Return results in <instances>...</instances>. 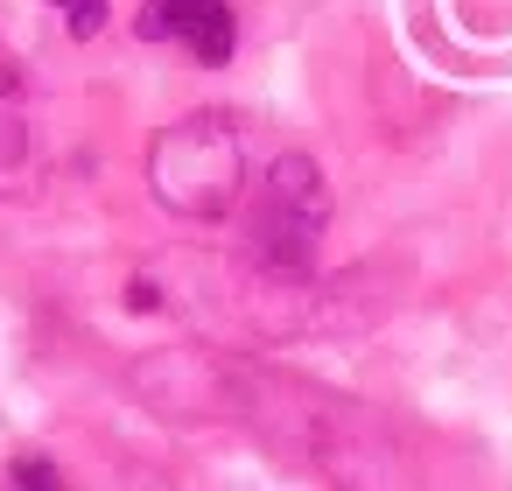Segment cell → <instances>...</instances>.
<instances>
[{
    "instance_id": "2",
    "label": "cell",
    "mask_w": 512,
    "mask_h": 491,
    "mask_svg": "<svg viewBox=\"0 0 512 491\" xmlns=\"http://www.w3.org/2000/svg\"><path fill=\"white\" fill-rule=\"evenodd\" d=\"M148 190L162 211L211 225L246 197V134L232 113H183L148 148Z\"/></svg>"
},
{
    "instance_id": "3",
    "label": "cell",
    "mask_w": 512,
    "mask_h": 491,
    "mask_svg": "<svg viewBox=\"0 0 512 491\" xmlns=\"http://www.w3.org/2000/svg\"><path fill=\"white\" fill-rule=\"evenodd\" d=\"M323 225H330V183H323V169L302 148L274 155V169L260 176L253 225H246L253 267L274 274V281H309L316 253H323Z\"/></svg>"
},
{
    "instance_id": "4",
    "label": "cell",
    "mask_w": 512,
    "mask_h": 491,
    "mask_svg": "<svg viewBox=\"0 0 512 491\" xmlns=\"http://www.w3.org/2000/svg\"><path fill=\"white\" fill-rule=\"evenodd\" d=\"M141 43H183L204 71H218L239 43L225 0H141Z\"/></svg>"
},
{
    "instance_id": "7",
    "label": "cell",
    "mask_w": 512,
    "mask_h": 491,
    "mask_svg": "<svg viewBox=\"0 0 512 491\" xmlns=\"http://www.w3.org/2000/svg\"><path fill=\"white\" fill-rule=\"evenodd\" d=\"M8 477H15V484H57V463H50V456H15Z\"/></svg>"
},
{
    "instance_id": "1",
    "label": "cell",
    "mask_w": 512,
    "mask_h": 491,
    "mask_svg": "<svg viewBox=\"0 0 512 491\" xmlns=\"http://www.w3.org/2000/svg\"><path fill=\"white\" fill-rule=\"evenodd\" d=\"M225 414H239L274 456L337 477V484H393L400 477V449L379 428L372 407L309 386L295 372L274 365H225Z\"/></svg>"
},
{
    "instance_id": "5",
    "label": "cell",
    "mask_w": 512,
    "mask_h": 491,
    "mask_svg": "<svg viewBox=\"0 0 512 491\" xmlns=\"http://www.w3.org/2000/svg\"><path fill=\"white\" fill-rule=\"evenodd\" d=\"M22 176H29V127L15 99H0V190H22Z\"/></svg>"
},
{
    "instance_id": "6",
    "label": "cell",
    "mask_w": 512,
    "mask_h": 491,
    "mask_svg": "<svg viewBox=\"0 0 512 491\" xmlns=\"http://www.w3.org/2000/svg\"><path fill=\"white\" fill-rule=\"evenodd\" d=\"M64 8H71V36H78V43L106 29V0H64Z\"/></svg>"
},
{
    "instance_id": "8",
    "label": "cell",
    "mask_w": 512,
    "mask_h": 491,
    "mask_svg": "<svg viewBox=\"0 0 512 491\" xmlns=\"http://www.w3.org/2000/svg\"><path fill=\"white\" fill-rule=\"evenodd\" d=\"M0 99H22V71H15L8 50H0Z\"/></svg>"
}]
</instances>
